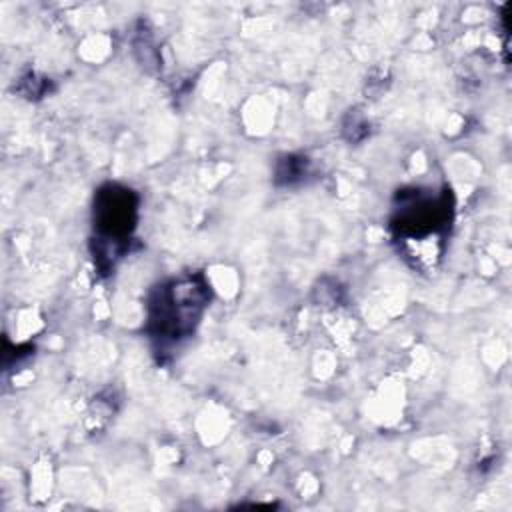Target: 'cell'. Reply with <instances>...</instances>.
Masks as SVG:
<instances>
[{
	"mask_svg": "<svg viewBox=\"0 0 512 512\" xmlns=\"http://www.w3.org/2000/svg\"><path fill=\"white\" fill-rule=\"evenodd\" d=\"M208 302L202 276H186L160 286L148 304V332L162 344L190 336Z\"/></svg>",
	"mask_w": 512,
	"mask_h": 512,
	"instance_id": "1",
	"label": "cell"
},
{
	"mask_svg": "<svg viewBox=\"0 0 512 512\" xmlns=\"http://www.w3.org/2000/svg\"><path fill=\"white\" fill-rule=\"evenodd\" d=\"M306 158H296V156H286L284 160L278 162L276 168V178L278 182L284 184H292L296 180H302V176L306 174Z\"/></svg>",
	"mask_w": 512,
	"mask_h": 512,
	"instance_id": "3",
	"label": "cell"
},
{
	"mask_svg": "<svg viewBox=\"0 0 512 512\" xmlns=\"http://www.w3.org/2000/svg\"><path fill=\"white\" fill-rule=\"evenodd\" d=\"M138 200L132 190L110 184L98 190L94 200V226L102 242L120 244L134 228Z\"/></svg>",
	"mask_w": 512,
	"mask_h": 512,
	"instance_id": "2",
	"label": "cell"
}]
</instances>
